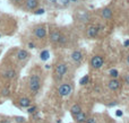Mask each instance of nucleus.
<instances>
[{"instance_id":"f257e3e1","label":"nucleus","mask_w":129,"mask_h":123,"mask_svg":"<svg viewBox=\"0 0 129 123\" xmlns=\"http://www.w3.org/2000/svg\"><path fill=\"white\" fill-rule=\"evenodd\" d=\"M28 88L31 90L32 94L36 95L39 93L41 88V78L39 77V75L32 74L28 78Z\"/></svg>"},{"instance_id":"f03ea898","label":"nucleus","mask_w":129,"mask_h":123,"mask_svg":"<svg viewBox=\"0 0 129 123\" xmlns=\"http://www.w3.org/2000/svg\"><path fill=\"white\" fill-rule=\"evenodd\" d=\"M54 71H56V79H61L64 75L68 71V66L64 62H59L56 65V68H54Z\"/></svg>"},{"instance_id":"7ed1b4c3","label":"nucleus","mask_w":129,"mask_h":123,"mask_svg":"<svg viewBox=\"0 0 129 123\" xmlns=\"http://www.w3.org/2000/svg\"><path fill=\"white\" fill-rule=\"evenodd\" d=\"M58 93L61 97H66V96H69V95L73 93V86L68 83H64V84H61L58 88Z\"/></svg>"},{"instance_id":"20e7f679","label":"nucleus","mask_w":129,"mask_h":123,"mask_svg":"<svg viewBox=\"0 0 129 123\" xmlns=\"http://www.w3.org/2000/svg\"><path fill=\"white\" fill-rule=\"evenodd\" d=\"M104 65V58L102 55H94L93 58L91 59V66L94 69H101Z\"/></svg>"},{"instance_id":"39448f33","label":"nucleus","mask_w":129,"mask_h":123,"mask_svg":"<svg viewBox=\"0 0 129 123\" xmlns=\"http://www.w3.org/2000/svg\"><path fill=\"white\" fill-rule=\"evenodd\" d=\"M16 76H17V72H16V70L14 68H7L6 70H4L1 72V77L4 79H6V80H11Z\"/></svg>"},{"instance_id":"423d86ee","label":"nucleus","mask_w":129,"mask_h":123,"mask_svg":"<svg viewBox=\"0 0 129 123\" xmlns=\"http://www.w3.org/2000/svg\"><path fill=\"white\" fill-rule=\"evenodd\" d=\"M34 35H35L36 38L39 40H43L47 36V29H45L44 26H36L34 28Z\"/></svg>"},{"instance_id":"0eeeda50","label":"nucleus","mask_w":129,"mask_h":123,"mask_svg":"<svg viewBox=\"0 0 129 123\" xmlns=\"http://www.w3.org/2000/svg\"><path fill=\"white\" fill-rule=\"evenodd\" d=\"M99 32H100V29H99V26L91 25V26H88V27H87V29H86V35L88 36L89 38H95L96 36H98Z\"/></svg>"},{"instance_id":"6e6552de","label":"nucleus","mask_w":129,"mask_h":123,"mask_svg":"<svg viewBox=\"0 0 129 123\" xmlns=\"http://www.w3.org/2000/svg\"><path fill=\"white\" fill-rule=\"evenodd\" d=\"M71 60L76 63H80L83 61V58H84V54L80 50H75V51L71 52Z\"/></svg>"},{"instance_id":"1a4fd4ad","label":"nucleus","mask_w":129,"mask_h":123,"mask_svg":"<svg viewBox=\"0 0 129 123\" xmlns=\"http://www.w3.org/2000/svg\"><path fill=\"white\" fill-rule=\"evenodd\" d=\"M120 86H121V83L118 79H110L109 83H108V88H109L110 90H112V92L118 90L119 88H120Z\"/></svg>"},{"instance_id":"9d476101","label":"nucleus","mask_w":129,"mask_h":123,"mask_svg":"<svg viewBox=\"0 0 129 123\" xmlns=\"http://www.w3.org/2000/svg\"><path fill=\"white\" fill-rule=\"evenodd\" d=\"M39 6V0H26L25 1V8L29 11H33L38 8Z\"/></svg>"},{"instance_id":"9b49d317","label":"nucleus","mask_w":129,"mask_h":123,"mask_svg":"<svg viewBox=\"0 0 129 123\" xmlns=\"http://www.w3.org/2000/svg\"><path fill=\"white\" fill-rule=\"evenodd\" d=\"M28 56H29V53L24 49L18 50L17 53H16V58H17L18 61H25L28 59Z\"/></svg>"},{"instance_id":"f8f14e48","label":"nucleus","mask_w":129,"mask_h":123,"mask_svg":"<svg viewBox=\"0 0 129 123\" xmlns=\"http://www.w3.org/2000/svg\"><path fill=\"white\" fill-rule=\"evenodd\" d=\"M61 35H62V34L59 31H52L51 33H50V42L53 43V44L59 43V40H60Z\"/></svg>"},{"instance_id":"ddd939ff","label":"nucleus","mask_w":129,"mask_h":123,"mask_svg":"<svg viewBox=\"0 0 129 123\" xmlns=\"http://www.w3.org/2000/svg\"><path fill=\"white\" fill-rule=\"evenodd\" d=\"M32 104V101L28 98V97H20L18 99V105L23 108H28Z\"/></svg>"},{"instance_id":"4468645a","label":"nucleus","mask_w":129,"mask_h":123,"mask_svg":"<svg viewBox=\"0 0 129 123\" xmlns=\"http://www.w3.org/2000/svg\"><path fill=\"white\" fill-rule=\"evenodd\" d=\"M87 117H88L87 113L84 112V111H82V112L78 113V114L75 116V121L77 123H85L86 122V120H87Z\"/></svg>"},{"instance_id":"2eb2a0df","label":"nucleus","mask_w":129,"mask_h":123,"mask_svg":"<svg viewBox=\"0 0 129 123\" xmlns=\"http://www.w3.org/2000/svg\"><path fill=\"white\" fill-rule=\"evenodd\" d=\"M101 15H102V17L104 18V19H110V18L112 17V15H113V11H112V9L110 8V7H105L102 10Z\"/></svg>"},{"instance_id":"dca6fc26","label":"nucleus","mask_w":129,"mask_h":123,"mask_svg":"<svg viewBox=\"0 0 129 123\" xmlns=\"http://www.w3.org/2000/svg\"><path fill=\"white\" fill-rule=\"evenodd\" d=\"M80 112H82V107H80L79 104H74V105L70 107V113H71V115H73L74 117H75L76 115H77L78 113H80Z\"/></svg>"},{"instance_id":"f3484780","label":"nucleus","mask_w":129,"mask_h":123,"mask_svg":"<svg viewBox=\"0 0 129 123\" xmlns=\"http://www.w3.org/2000/svg\"><path fill=\"white\" fill-rule=\"evenodd\" d=\"M77 18L80 20V22L85 23V22H88V18H89V16H88V14H87V13H85V11H80V13L77 15Z\"/></svg>"},{"instance_id":"a211bd4d","label":"nucleus","mask_w":129,"mask_h":123,"mask_svg":"<svg viewBox=\"0 0 129 123\" xmlns=\"http://www.w3.org/2000/svg\"><path fill=\"white\" fill-rule=\"evenodd\" d=\"M49 58H50V52L48 51V50H43L40 53V59L42 61H47Z\"/></svg>"},{"instance_id":"6ab92c4d","label":"nucleus","mask_w":129,"mask_h":123,"mask_svg":"<svg viewBox=\"0 0 129 123\" xmlns=\"http://www.w3.org/2000/svg\"><path fill=\"white\" fill-rule=\"evenodd\" d=\"M109 76L111 77V79H117L119 77V71L117 69H111L109 71Z\"/></svg>"},{"instance_id":"aec40b11","label":"nucleus","mask_w":129,"mask_h":123,"mask_svg":"<svg viewBox=\"0 0 129 123\" xmlns=\"http://www.w3.org/2000/svg\"><path fill=\"white\" fill-rule=\"evenodd\" d=\"M88 80H89V77H88V75H86V76H84V77H82V78H80L79 85H82V86L86 85V84L88 83Z\"/></svg>"},{"instance_id":"412c9836","label":"nucleus","mask_w":129,"mask_h":123,"mask_svg":"<svg viewBox=\"0 0 129 123\" xmlns=\"http://www.w3.org/2000/svg\"><path fill=\"white\" fill-rule=\"evenodd\" d=\"M15 122L16 123H25L26 122V119L23 116H15Z\"/></svg>"},{"instance_id":"4be33fe9","label":"nucleus","mask_w":129,"mask_h":123,"mask_svg":"<svg viewBox=\"0 0 129 123\" xmlns=\"http://www.w3.org/2000/svg\"><path fill=\"white\" fill-rule=\"evenodd\" d=\"M36 111H38V107H36V106H29L28 108H27V113H28V114H33V113H35Z\"/></svg>"},{"instance_id":"5701e85b","label":"nucleus","mask_w":129,"mask_h":123,"mask_svg":"<svg viewBox=\"0 0 129 123\" xmlns=\"http://www.w3.org/2000/svg\"><path fill=\"white\" fill-rule=\"evenodd\" d=\"M44 13H45V10L43 8H39L34 10V15H43Z\"/></svg>"},{"instance_id":"b1692460","label":"nucleus","mask_w":129,"mask_h":123,"mask_svg":"<svg viewBox=\"0 0 129 123\" xmlns=\"http://www.w3.org/2000/svg\"><path fill=\"white\" fill-rule=\"evenodd\" d=\"M9 94H10V90L8 89V88H4V89L1 90V95L2 96H9Z\"/></svg>"},{"instance_id":"393cba45","label":"nucleus","mask_w":129,"mask_h":123,"mask_svg":"<svg viewBox=\"0 0 129 123\" xmlns=\"http://www.w3.org/2000/svg\"><path fill=\"white\" fill-rule=\"evenodd\" d=\"M85 123H96V119L94 116H89V117H87Z\"/></svg>"},{"instance_id":"a878e982","label":"nucleus","mask_w":129,"mask_h":123,"mask_svg":"<svg viewBox=\"0 0 129 123\" xmlns=\"http://www.w3.org/2000/svg\"><path fill=\"white\" fill-rule=\"evenodd\" d=\"M67 40H68V38H67L66 36H64V35H61L60 40H59V44H64V43L67 42Z\"/></svg>"},{"instance_id":"bb28decb","label":"nucleus","mask_w":129,"mask_h":123,"mask_svg":"<svg viewBox=\"0 0 129 123\" xmlns=\"http://www.w3.org/2000/svg\"><path fill=\"white\" fill-rule=\"evenodd\" d=\"M57 4H60L62 6H67L69 4V0H57Z\"/></svg>"},{"instance_id":"cd10ccee","label":"nucleus","mask_w":129,"mask_h":123,"mask_svg":"<svg viewBox=\"0 0 129 123\" xmlns=\"http://www.w3.org/2000/svg\"><path fill=\"white\" fill-rule=\"evenodd\" d=\"M116 115H117V116H118V117H120V116H122V115H123V112H122V111H121V110H117Z\"/></svg>"},{"instance_id":"c85d7f7f","label":"nucleus","mask_w":129,"mask_h":123,"mask_svg":"<svg viewBox=\"0 0 129 123\" xmlns=\"http://www.w3.org/2000/svg\"><path fill=\"white\" fill-rule=\"evenodd\" d=\"M47 1V4H49V5H54V4H57V0H45Z\"/></svg>"},{"instance_id":"c756f323","label":"nucleus","mask_w":129,"mask_h":123,"mask_svg":"<svg viewBox=\"0 0 129 123\" xmlns=\"http://www.w3.org/2000/svg\"><path fill=\"white\" fill-rule=\"evenodd\" d=\"M125 83L127 84V85L129 86V74L126 75V77H125Z\"/></svg>"},{"instance_id":"7c9ffc66","label":"nucleus","mask_w":129,"mask_h":123,"mask_svg":"<svg viewBox=\"0 0 129 123\" xmlns=\"http://www.w3.org/2000/svg\"><path fill=\"white\" fill-rule=\"evenodd\" d=\"M28 47H29V49H35V44H34V43H31V42H29V43H28Z\"/></svg>"},{"instance_id":"2f4dec72","label":"nucleus","mask_w":129,"mask_h":123,"mask_svg":"<svg viewBox=\"0 0 129 123\" xmlns=\"http://www.w3.org/2000/svg\"><path fill=\"white\" fill-rule=\"evenodd\" d=\"M0 123H10V121H9V120H7V119H5V120H1Z\"/></svg>"},{"instance_id":"473e14b6","label":"nucleus","mask_w":129,"mask_h":123,"mask_svg":"<svg viewBox=\"0 0 129 123\" xmlns=\"http://www.w3.org/2000/svg\"><path fill=\"white\" fill-rule=\"evenodd\" d=\"M123 45H125L126 47H128L129 46V40H127V41H125V43H123Z\"/></svg>"},{"instance_id":"72a5a7b5","label":"nucleus","mask_w":129,"mask_h":123,"mask_svg":"<svg viewBox=\"0 0 129 123\" xmlns=\"http://www.w3.org/2000/svg\"><path fill=\"white\" fill-rule=\"evenodd\" d=\"M114 105H117L116 102H114V103H110V104H108V106H114Z\"/></svg>"},{"instance_id":"f704fd0d","label":"nucleus","mask_w":129,"mask_h":123,"mask_svg":"<svg viewBox=\"0 0 129 123\" xmlns=\"http://www.w3.org/2000/svg\"><path fill=\"white\" fill-rule=\"evenodd\" d=\"M11 1H13V2H20L22 0H11Z\"/></svg>"},{"instance_id":"c9c22d12","label":"nucleus","mask_w":129,"mask_h":123,"mask_svg":"<svg viewBox=\"0 0 129 123\" xmlns=\"http://www.w3.org/2000/svg\"><path fill=\"white\" fill-rule=\"evenodd\" d=\"M78 0H69V2H77Z\"/></svg>"},{"instance_id":"e433bc0d","label":"nucleus","mask_w":129,"mask_h":123,"mask_svg":"<svg viewBox=\"0 0 129 123\" xmlns=\"http://www.w3.org/2000/svg\"><path fill=\"white\" fill-rule=\"evenodd\" d=\"M126 60H127V63L129 65V55H127V59H126Z\"/></svg>"}]
</instances>
